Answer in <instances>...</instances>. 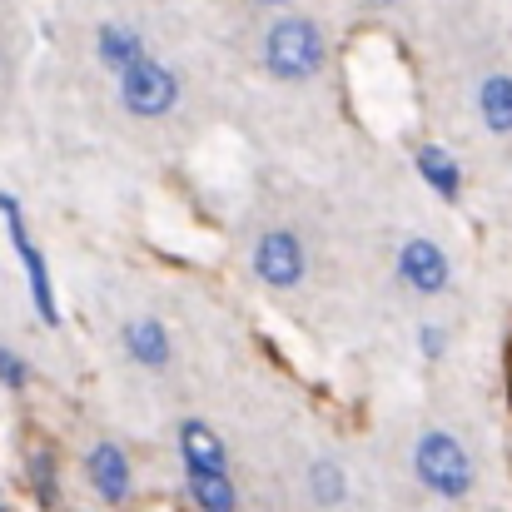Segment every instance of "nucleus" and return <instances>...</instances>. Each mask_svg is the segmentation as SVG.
Instances as JSON below:
<instances>
[{
  "label": "nucleus",
  "mask_w": 512,
  "mask_h": 512,
  "mask_svg": "<svg viewBox=\"0 0 512 512\" xmlns=\"http://www.w3.org/2000/svg\"><path fill=\"white\" fill-rule=\"evenodd\" d=\"M264 60L284 80H309L324 65V35L314 20H274L264 35Z\"/></svg>",
  "instance_id": "1"
},
{
  "label": "nucleus",
  "mask_w": 512,
  "mask_h": 512,
  "mask_svg": "<svg viewBox=\"0 0 512 512\" xmlns=\"http://www.w3.org/2000/svg\"><path fill=\"white\" fill-rule=\"evenodd\" d=\"M413 463H418V478H423L433 493H443V498H468V488H473V458H468V448H463L453 433H428V438L418 443Z\"/></svg>",
  "instance_id": "2"
},
{
  "label": "nucleus",
  "mask_w": 512,
  "mask_h": 512,
  "mask_svg": "<svg viewBox=\"0 0 512 512\" xmlns=\"http://www.w3.org/2000/svg\"><path fill=\"white\" fill-rule=\"evenodd\" d=\"M120 100H125V110H135V115H145V120L170 115L174 100H179V80H174L160 60L140 55L135 65L120 70Z\"/></svg>",
  "instance_id": "3"
},
{
  "label": "nucleus",
  "mask_w": 512,
  "mask_h": 512,
  "mask_svg": "<svg viewBox=\"0 0 512 512\" xmlns=\"http://www.w3.org/2000/svg\"><path fill=\"white\" fill-rule=\"evenodd\" d=\"M0 209H5V229H10V239H15V254H20V264H25V279H30V299H35V314L45 319V324H55L60 319V309H55V289H50V274H45V254L30 244V234H25V219H20V204L0 189Z\"/></svg>",
  "instance_id": "4"
},
{
  "label": "nucleus",
  "mask_w": 512,
  "mask_h": 512,
  "mask_svg": "<svg viewBox=\"0 0 512 512\" xmlns=\"http://www.w3.org/2000/svg\"><path fill=\"white\" fill-rule=\"evenodd\" d=\"M254 274H259L264 284H274V289L299 284V279H304V244H299L294 234H284V229L264 234L259 249H254Z\"/></svg>",
  "instance_id": "5"
},
{
  "label": "nucleus",
  "mask_w": 512,
  "mask_h": 512,
  "mask_svg": "<svg viewBox=\"0 0 512 512\" xmlns=\"http://www.w3.org/2000/svg\"><path fill=\"white\" fill-rule=\"evenodd\" d=\"M398 274H403V279H408L418 294H438V289L448 284V259H443V249H438V244H428V239H413V244H403Z\"/></svg>",
  "instance_id": "6"
},
{
  "label": "nucleus",
  "mask_w": 512,
  "mask_h": 512,
  "mask_svg": "<svg viewBox=\"0 0 512 512\" xmlns=\"http://www.w3.org/2000/svg\"><path fill=\"white\" fill-rule=\"evenodd\" d=\"M90 483L100 488L105 503H125L130 498V463H125V453L115 443H100L90 453Z\"/></svg>",
  "instance_id": "7"
},
{
  "label": "nucleus",
  "mask_w": 512,
  "mask_h": 512,
  "mask_svg": "<svg viewBox=\"0 0 512 512\" xmlns=\"http://www.w3.org/2000/svg\"><path fill=\"white\" fill-rule=\"evenodd\" d=\"M179 448H184L189 473H224V468H229L224 443H219L204 423H184V428H179Z\"/></svg>",
  "instance_id": "8"
},
{
  "label": "nucleus",
  "mask_w": 512,
  "mask_h": 512,
  "mask_svg": "<svg viewBox=\"0 0 512 512\" xmlns=\"http://www.w3.org/2000/svg\"><path fill=\"white\" fill-rule=\"evenodd\" d=\"M189 493H194L199 512H234L239 503V493L224 473H189Z\"/></svg>",
  "instance_id": "9"
},
{
  "label": "nucleus",
  "mask_w": 512,
  "mask_h": 512,
  "mask_svg": "<svg viewBox=\"0 0 512 512\" xmlns=\"http://www.w3.org/2000/svg\"><path fill=\"white\" fill-rule=\"evenodd\" d=\"M125 348L140 358V363H150V368H160V363H170V334L160 329V324H130L125 329Z\"/></svg>",
  "instance_id": "10"
},
{
  "label": "nucleus",
  "mask_w": 512,
  "mask_h": 512,
  "mask_svg": "<svg viewBox=\"0 0 512 512\" xmlns=\"http://www.w3.org/2000/svg\"><path fill=\"white\" fill-rule=\"evenodd\" d=\"M483 120H488V130H498V135H512V75H493L488 85H483Z\"/></svg>",
  "instance_id": "11"
},
{
  "label": "nucleus",
  "mask_w": 512,
  "mask_h": 512,
  "mask_svg": "<svg viewBox=\"0 0 512 512\" xmlns=\"http://www.w3.org/2000/svg\"><path fill=\"white\" fill-rule=\"evenodd\" d=\"M140 55H145V50H140V35H135V30H125V25H105V30H100V60H105L115 75H120L125 65H135Z\"/></svg>",
  "instance_id": "12"
},
{
  "label": "nucleus",
  "mask_w": 512,
  "mask_h": 512,
  "mask_svg": "<svg viewBox=\"0 0 512 512\" xmlns=\"http://www.w3.org/2000/svg\"><path fill=\"white\" fill-rule=\"evenodd\" d=\"M418 170H423V179L443 194V199H458V189H463V174H458V165L438 150V145H428V150H418Z\"/></svg>",
  "instance_id": "13"
},
{
  "label": "nucleus",
  "mask_w": 512,
  "mask_h": 512,
  "mask_svg": "<svg viewBox=\"0 0 512 512\" xmlns=\"http://www.w3.org/2000/svg\"><path fill=\"white\" fill-rule=\"evenodd\" d=\"M309 483H314V493H319V503H343V473L334 463H314V473H309Z\"/></svg>",
  "instance_id": "14"
},
{
  "label": "nucleus",
  "mask_w": 512,
  "mask_h": 512,
  "mask_svg": "<svg viewBox=\"0 0 512 512\" xmlns=\"http://www.w3.org/2000/svg\"><path fill=\"white\" fill-rule=\"evenodd\" d=\"M0 378H5L10 388H25V378H30V368H25V363H20L15 353H5V348H0Z\"/></svg>",
  "instance_id": "15"
},
{
  "label": "nucleus",
  "mask_w": 512,
  "mask_h": 512,
  "mask_svg": "<svg viewBox=\"0 0 512 512\" xmlns=\"http://www.w3.org/2000/svg\"><path fill=\"white\" fill-rule=\"evenodd\" d=\"M423 353H428V358L443 353V334H438V329H423Z\"/></svg>",
  "instance_id": "16"
},
{
  "label": "nucleus",
  "mask_w": 512,
  "mask_h": 512,
  "mask_svg": "<svg viewBox=\"0 0 512 512\" xmlns=\"http://www.w3.org/2000/svg\"><path fill=\"white\" fill-rule=\"evenodd\" d=\"M259 5H284V0H259Z\"/></svg>",
  "instance_id": "17"
},
{
  "label": "nucleus",
  "mask_w": 512,
  "mask_h": 512,
  "mask_svg": "<svg viewBox=\"0 0 512 512\" xmlns=\"http://www.w3.org/2000/svg\"><path fill=\"white\" fill-rule=\"evenodd\" d=\"M0 512H5V503H0Z\"/></svg>",
  "instance_id": "18"
}]
</instances>
